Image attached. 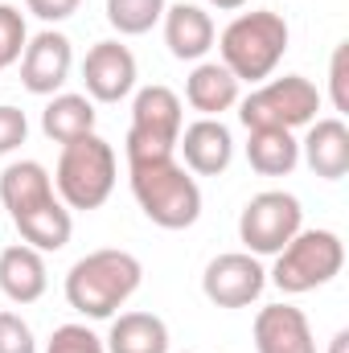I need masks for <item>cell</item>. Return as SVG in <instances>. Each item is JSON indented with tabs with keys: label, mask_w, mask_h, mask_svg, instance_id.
<instances>
[{
	"label": "cell",
	"mask_w": 349,
	"mask_h": 353,
	"mask_svg": "<svg viewBox=\"0 0 349 353\" xmlns=\"http://www.w3.org/2000/svg\"><path fill=\"white\" fill-rule=\"evenodd\" d=\"M140 279H144V267L132 251H119V247L90 251L66 271V304L90 321H107L136 296Z\"/></svg>",
	"instance_id": "6da1fadb"
},
{
	"label": "cell",
	"mask_w": 349,
	"mask_h": 353,
	"mask_svg": "<svg viewBox=\"0 0 349 353\" xmlns=\"http://www.w3.org/2000/svg\"><path fill=\"white\" fill-rule=\"evenodd\" d=\"M185 103L201 111V119H218L239 103V79L222 62H197L193 74L185 79Z\"/></svg>",
	"instance_id": "e0dca14e"
},
{
	"label": "cell",
	"mask_w": 349,
	"mask_h": 353,
	"mask_svg": "<svg viewBox=\"0 0 349 353\" xmlns=\"http://www.w3.org/2000/svg\"><path fill=\"white\" fill-rule=\"evenodd\" d=\"M346 267V243L333 230H300L271 267V283L283 296H304L325 288L329 279H337Z\"/></svg>",
	"instance_id": "5b68a950"
},
{
	"label": "cell",
	"mask_w": 349,
	"mask_h": 353,
	"mask_svg": "<svg viewBox=\"0 0 349 353\" xmlns=\"http://www.w3.org/2000/svg\"><path fill=\"white\" fill-rule=\"evenodd\" d=\"M79 4H83V0H25V8H29L37 21H46V25H58V21H66V17H74Z\"/></svg>",
	"instance_id": "f1b7e54d"
},
{
	"label": "cell",
	"mask_w": 349,
	"mask_h": 353,
	"mask_svg": "<svg viewBox=\"0 0 349 353\" xmlns=\"http://www.w3.org/2000/svg\"><path fill=\"white\" fill-rule=\"evenodd\" d=\"M83 83L87 99L94 103H119L136 87V54L119 41H94L83 58Z\"/></svg>",
	"instance_id": "8fae6325"
},
{
	"label": "cell",
	"mask_w": 349,
	"mask_h": 353,
	"mask_svg": "<svg viewBox=\"0 0 349 353\" xmlns=\"http://www.w3.org/2000/svg\"><path fill=\"white\" fill-rule=\"evenodd\" d=\"M210 8H218V12H235V8H247L251 0H206Z\"/></svg>",
	"instance_id": "f546056e"
},
{
	"label": "cell",
	"mask_w": 349,
	"mask_h": 353,
	"mask_svg": "<svg viewBox=\"0 0 349 353\" xmlns=\"http://www.w3.org/2000/svg\"><path fill=\"white\" fill-rule=\"evenodd\" d=\"M165 0H107V25L119 37H140L165 17Z\"/></svg>",
	"instance_id": "603a6c76"
},
{
	"label": "cell",
	"mask_w": 349,
	"mask_h": 353,
	"mask_svg": "<svg viewBox=\"0 0 349 353\" xmlns=\"http://www.w3.org/2000/svg\"><path fill=\"white\" fill-rule=\"evenodd\" d=\"M247 165L259 176H288L300 165V140L279 128H259L247 140Z\"/></svg>",
	"instance_id": "7402d4cb"
},
{
	"label": "cell",
	"mask_w": 349,
	"mask_h": 353,
	"mask_svg": "<svg viewBox=\"0 0 349 353\" xmlns=\"http://www.w3.org/2000/svg\"><path fill=\"white\" fill-rule=\"evenodd\" d=\"M288 21L271 8L259 12H239L222 37H218V54L222 66L239 79V83H263L271 79V70L279 66V58L288 54Z\"/></svg>",
	"instance_id": "3957f363"
},
{
	"label": "cell",
	"mask_w": 349,
	"mask_h": 353,
	"mask_svg": "<svg viewBox=\"0 0 349 353\" xmlns=\"http://www.w3.org/2000/svg\"><path fill=\"white\" fill-rule=\"evenodd\" d=\"M177 148L185 157V169L197 176H218L235 161V140L222 119H197L177 136Z\"/></svg>",
	"instance_id": "7c38bea8"
},
{
	"label": "cell",
	"mask_w": 349,
	"mask_h": 353,
	"mask_svg": "<svg viewBox=\"0 0 349 353\" xmlns=\"http://www.w3.org/2000/svg\"><path fill=\"white\" fill-rule=\"evenodd\" d=\"M128 176H132V193H136V201L152 226L189 230L201 218V189L185 165H177V157L128 165Z\"/></svg>",
	"instance_id": "7a4b0ae2"
},
{
	"label": "cell",
	"mask_w": 349,
	"mask_h": 353,
	"mask_svg": "<svg viewBox=\"0 0 349 353\" xmlns=\"http://www.w3.org/2000/svg\"><path fill=\"white\" fill-rule=\"evenodd\" d=\"M317 111H321V90L304 74H283V79L259 83L239 103V119H243L247 132H259V128L292 132V128L312 123Z\"/></svg>",
	"instance_id": "8992f818"
},
{
	"label": "cell",
	"mask_w": 349,
	"mask_h": 353,
	"mask_svg": "<svg viewBox=\"0 0 349 353\" xmlns=\"http://www.w3.org/2000/svg\"><path fill=\"white\" fill-rule=\"evenodd\" d=\"M300 152H304L308 169L317 176L341 181V176L349 173V128H346V119H337V115H333V119H317V123L308 128Z\"/></svg>",
	"instance_id": "2e32d148"
},
{
	"label": "cell",
	"mask_w": 349,
	"mask_h": 353,
	"mask_svg": "<svg viewBox=\"0 0 349 353\" xmlns=\"http://www.w3.org/2000/svg\"><path fill=\"white\" fill-rule=\"evenodd\" d=\"M107 353H169V325L157 312H119L103 341Z\"/></svg>",
	"instance_id": "d6986e66"
},
{
	"label": "cell",
	"mask_w": 349,
	"mask_h": 353,
	"mask_svg": "<svg viewBox=\"0 0 349 353\" xmlns=\"http://www.w3.org/2000/svg\"><path fill=\"white\" fill-rule=\"evenodd\" d=\"M255 350L259 353H317L312 325L292 304H267L255 316Z\"/></svg>",
	"instance_id": "4fadbf2b"
},
{
	"label": "cell",
	"mask_w": 349,
	"mask_h": 353,
	"mask_svg": "<svg viewBox=\"0 0 349 353\" xmlns=\"http://www.w3.org/2000/svg\"><path fill=\"white\" fill-rule=\"evenodd\" d=\"M54 189L66 210H99L115 189V148L103 136H79L74 144H62Z\"/></svg>",
	"instance_id": "277c9868"
},
{
	"label": "cell",
	"mask_w": 349,
	"mask_h": 353,
	"mask_svg": "<svg viewBox=\"0 0 349 353\" xmlns=\"http://www.w3.org/2000/svg\"><path fill=\"white\" fill-rule=\"evenodd\" d=\"M263 283H267V271L247 251H230V255L210 259L206 275H201V292H206V300L214 308H247V304H255L263 296Z\"/></svg>",
	"instance_id": "9c48e42d"
},
{
	"label": "cell",
	"mask_w": 349,
	"mask_h": 353,
	"mask_svg": "<svg viewBox=\"0 0 349 353\" xmlns=\"http://www.w3.org/2000/svg\"><path fill=\"white\" fill-rule=\"evenodd\" d=\"M25 41H29V33H25V17H21L12 4H0V70H8L12 62H21Z\"/></svg>",
	"instance_id": "cb8c5ba5"
},
{
	"label": "cell",
	"mask_w": 349,
	"mask_h": 353,
	"mask_svg": "<svg viewBox=\"0 0 349 353\" xmlns=\"http://www.w3.org/2000/svg\"><path fill=\"white\" fill-rule=\"evenodd\" d=\"M329 99H333V107L341 115L349 111V41H341L333 50V62H329Z\"/></svg>",
	"instance_id": "4316f807"
},
{
	"label": "cell",
	"mask_w": 349,
	"mask_h": 353,
	"mask_svg": "<svg viewBox=\"0 0 349 353\" xmlns=\"http://www.w3.org/2000/svg\"><path fill=\"white\" fill-rule=\"evenodd\" d=\"M349 350V329H341V333H333V341H329V353H346Z\"/></svg>",
	"instance_id": "4dcf8cb0"
},
{
	"label": "cell",
	"mask_w": 349,
	"mask_h": 353,
	"mask_svg": "<svg viewBox=\"0 0 349 353\" xmlns=\"http://www.w3.org/2000/svg\"><path fill=\"white\" fill-rule=\"evenodd\" d=\"M25 136H29V119H25V111L0 103V157L17 152V148L25 144Z\"/></svg>",
	"instance_id": "83f0119b"
},
{
	"label": "cell",
	"mask_w": 349,
	"mask_h": 353,
	"mask_svg": "<svg viewBox=\"0 0 349 353\" xmlns=\"http://www.w3.org/2000/svg\"><path fill=\"white\" fill-rule=\"evenodd\" d=\"M12 226L21 230L25 247H33L41 255L46 251H62L70 243V234H74V218H70V210L58 197L37 205V210H29V214H21V218H12Z\"/></svg>",
	"instance_id": "ffe728a7"
},
{
	"label": "cell",
	"mask_w": 349,
	"mask_h": 353,
	"mask_svg": "<svg viewBox=\"0 0 349 353\" xmlns=\"http://www.w3.org/2000/svg\"><path fill=\"white\" fill-rule=\"evenodd\" d=\"M165 46H169V54H173L177 62H201L210 50H214V37H218V29H214V17L201 8V4H173V8H165Z\"/></svg>",
	"instance_id": "5bb4252c"
},
{
	"label": "cell",
	"mask_w": 349,
	"mask_h": 353,
	"mask_svg": "<svg viewBox=\"0 0 349 353\" xmlns=\"http://www.w3.org/2000/svg\"><path fill=\"white\" fill-rule=\"evenodd\" d=\"M46 288H50V275H46L41 251H33L25 243L0 251V292L12 304H37L46 296Z\"/></svg>",
	"instance_id": "9a60e30c"
},
{
	"label": "cell",
	"mask_w": 349,
	"mask_h": 353,
	"mask_svg": "<svg viewBox=\"0 0 349 353\" xmlns=\"http://www.w3.org/2000/svg\"><path fill=\"white\" fill-rule=\"evenodd\" d=\"M70 66H74L70 37L58 33V29H41L37 37L25 41V54H21V87L29 90V94H54V90H62V83L70 79Z\"/></svg>",
	"instance_id": "30bf717a"
},
{
	"label": "cell",
	"mask_w": 349,
	"mask_h": 353,
	"mask_svg": "<svg viewBox=\"0 0 349 353\" xmlns=\"http://www.w3.org/2000/svg\"><path fill=\"white\" fill-rule=\"evenodd\" d=\"M177 136H181V99L177 90L152 87L136 90L132 99V128H128V165H144V161H165L177 152Z\"/></svg>",
	"instance_id": "52a82bcc"
},
{
	"label": "cell",
	"mask_w": 349,
	"mask_h": 353,
	"mask_svg": "<svg viewBox=\"0 0 349 353\" xmlns=\"http://www.w3.org/2000/svg\"><path fill=\"white\" fill-rule=\"evenodd\" d=\"M41 132L54 144H74L79 136L94 132V103L87 94H54L41 111Z\"/></svg>",
	"instance_id": "44dd1931"
},
{
	"label": "cell",
	"mask_w": 349,
	"mask_h": 353,
	"mask_svg": "<svg viewBox=\"0 0 349 353\" xmlns=\"http://www.w3.org/2000/svg\"><path fill=\"white\" fill-rule=\"evenodd\" d=\"M0 353H37L33 329L17 312H0Z\"/></svg>",
	"instance_id": "484cf974"
},
{
	"label": "cell",
	"mask_w": 349,
	"mask_h": 353,
	"mask_svg": "<svg viewBox=\"0 0 349 353\" xmlns=\"http://www.w3.org/2000/svg\"><path fill=\"white\" fill-rule=\"evenodd\" d=\"M300 230H304V210L283 189L255 193L239 214V239H243L247 255H279Z\"/></svg>",
	"instance_id": "ba28073f"
},
{
	"label": "cell",
	"mask_w": 349,
	"mask_h": 353,
	"mask_svg": "<svg viewBox=\"0 0 349 353\" xmlns=\"http://www.w3.org/2000/svg\"><path fill=\"white\" fill-rule=\"evenodd\" d=\"M0 201L8 210V218H21L37 205L54 201V176L37 161H17L0 173Z\"/></svg>",
	"instance_id": "ac0fdd59"
},
{
	"label": "cell",
	"mask_w": 349,
	"mask_h": 353,
	"mask_svg": "<svg viewBox=\"0 0 349 353\" xmlns=\"http://www.w3.org/2000/svg\"><path fill=\"white\" fill-rule=\"evenodd\" d=\"M46 353H107V350L87 325H62V329H54Z\"/></svg>",
	"instance_id": "d4e9b609"
}]
</instances>
